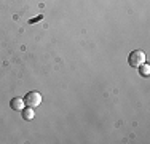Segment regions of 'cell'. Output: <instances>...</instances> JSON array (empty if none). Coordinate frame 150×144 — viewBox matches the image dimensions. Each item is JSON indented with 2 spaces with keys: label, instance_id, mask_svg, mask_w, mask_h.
<instances>
[{
  "label": "cell",
  "instance_id": "1",
  "mask_svg": "<svg viewBox=\"0 0 150 144\" xmlns=\"http://www.w3.org/2000/svg\"><path fill=\"white\" fill-rule=\"evenodd\" d=\"M145 63V53L142 50H133L128 55V64L131 67H139L141 64Z\"/></svg>",
  "mask_w": 150,
  "mask_h": 144
},
{
  "label": "cell",
  "instance_id": "4",
  "mask_svg": "<svg viewBox=\"0 0 150 144\" xmlns=\"http://www.w3.org/2000/svg\"><path fill=\"white\" fill-rule=\"evenodd\" d=\"M21 117H23L24 120H32V118L35 117L34 107H29V106H26L23 110H21Z\"/></svg>",
  "mask_w": 150,
  "mask_h": 144
},
{
  "label": "cell",
  "instance_id": "2",
  "mask_svg": "<svg viewBox=\"0 0 150 144\" xmlns=\"http://www.w3.org/2000/svg\"><path fill=\"white\" fill-rule=\"evenodd\" d=\"M24 103H26V106H29V107H37V106L42 104V95L38 91H34V90H32V91L26 93Z\"/></svg>",
  "mask_w": 150,
  "mask_h": 144
},
{
  "label": "cell",
  "instance_id": "5",
  "mask_svg": "<svg viewBox=\"0 0 150 144\" xmlns=\"http://www.w3.org/2000/svg\"><path fill=\"white\" fill-rule=\"evenodd\" d=\"M137 69H139V74H141L142 77H149V74H150V66H149L147 63L141 64V66H139Z\"/></svg>",
  "mask_w": 150,
  "mask_h": 144
},
{
  "label": "cell",
  "instance_id": "3",
  "mask_svg": "<svg viewBox=\"0 0 150 144\" xmlns=\"http://www.w3.org/2000/svg\"><path fill=\"white\" fill-rule=\"evenodd\" d=\"M10 107H11L13 110H23L24 107H26V103H24V98H13L10 101Z\"/></svg>",
  "mask_w": 150,
  "mask_h": 144
}]
</instances>
